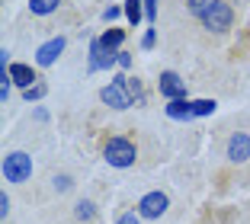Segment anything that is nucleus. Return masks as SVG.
I'll return each instance as SVG.
<instances>
[{"label":"nucleus","instance_id":"39448f33","mask_svg":"<svg viewBox=\"0 0 250 224\" xmlns=\"http://www.w3.org/2000/svg\"><path fill=\"white\" fill-rule=\"evenodd\" d=\"M199 22H202V29H208V32H228L231 22H234V10H231V3L218 0Z\"/></svg>","mask_w":250,"mask_h":224},{"label":"nucleus","instance_id":"b1692460","mask_svg":"<svg viewBox=\"0 0 250 224\" xmlns=\"http://www.w3.org/2000/svg\"><path fill=\"white\" fill-rule=\"evenodd\" d=\"M154 42H157V32L154 29H147L145 36H141V48H154Z\"/></svg>","mask_w":250,"mask_h":224},{"label":"nucleus","instance_id":"f257e3e1","mask_svg":"<svg viewBox=\"0 0 250 224\" xmlns=\"http://www.w3.org/2000/svg\"><path fill=\"white\" fill-rule=\"evenodd\" d=\"M103 160L109 166H116V170H128V166H135V160H138V144L125 135H112L103 144Z\"/></svg>","mask_w":250,"mask_h":224},{"label":"nucleus","instance_id":"4be33fe9","mask_svg":"<svg viewBox=\"0 0 250 224\" xmlns=\"http://www.w3.org/2000/svg\"><path fill=\"white\" fill-rule=\"evenodd\" d=\"M122 13H125V7H106V10H103V20L112 22V20H119Z\"/></svg>","mask_w":250,"mask_h":224},{"label":"nucleus","instance_id":"412c9836","mask_svg":"<svg viewBox=\"0 0 250 224\" xmlns=\"http://www.w3.org/2000/svg\"><path fill=\"white\" fill-rule=\"evenodd\" d=\"M157 3H161V0H145V20L147 22L157 20Z\"/></svg>","mask_w":250,"mask_h":224},{"label":"nucleus","instance_id":"1a4fd4ad","mask_svg":"<svg viewBox=\"0 0 250 224\" xmlns=\"http://www.w3.org/2000/svg\"><path fill=\"white\" fill-rule=\"evenodd\" d=\"M7 74H10V80H13V87H20V90H29V87H36L39 83V74L32 71L29 64H10L7 67Z\"/></svg>","mask_w":250,"mask_h":224},{"label":"nucleus","instance_id":"393cba45","mask_svg":"<svg viewBox=\"0 0 250 224\" xmlns=\"http://www.w3.org/2000/svg\"><path fill=\"white\" fill-rule=\"evenodd\" d=\"M119 67H122V71L132 67V55H128V51H119Z\"/></svg>","mask_w":250,"mask_h":224},{"label":"nucleus","instance_id":"f3484780","mask_svg":"<svg viewBox=\"0 0 250 224\" xmlns=\"http://www.w3.org/2000/svg\"><path fill=\"white\" fill-rule=\"evenodd\" d=\"M215 3H218V0H186V10H189L196 20H202V16H206Z\"/></svg>","mask_w":250,"mask_h":224},{"label":"nucleus","instance_id":"dca6fc26","mask_svg":"<svg viewBox=\"0 0 250 224\" xmlns=\"http://www.w3.org/2000/svg\"><path fill=\"white\" fill-rule=\"evenodd\" d=\"M125 20L132 26H138L145 20V0H125Z\"/></svg>","mask_w":250,"mask_h":224},{"label":"nucleus","instance_id":"aec40b11","mask_svg":"<svg viewBox=\"0 0 250 224\" xmlns=\"http://www.w3.org/2000/svg\"><path fill=\"white\" fill-rule=\"evenodd\" d=\"M116 224H141V215L135 208H128V211H122V215L116 218Z\"/></svg>","mask_w":250,"mask_h":224},{"label":"nucleus","instance_id":"423d86ee","mask_svg":"<svg viewBox=\"0 0 250 224\" xmlns=\"http://www.w3.org/2000/svg\"><path fill=\"white\" fill-rule=\"evenodd\" d=\"M157 93L164 96V100H186V80L180 77L177 71H161V77H157Z\"/></svg>","mask_w":250,"mask_h":224},{"label":"nucleus","instance_id":"6e6552de","mask_svg":"<svg viewBox=\"0 0 250 224\" xmlns=\"http://www.w3.org/2000/svg\"><path fill=\"white\" fill-rule=\"evenodd\" d=\"M225 157H228V163H247L250 160V135L247 131H234L225 141Z\"/></svg>","mask_w":250,"mask_h":224},{"label":"nucleus","instance_id":"4468645a","mask_svg":"<svg viewBox=\"0 0 250 224\" xmlns=\"http://www.w3.org/2000/svg\"><path fill=\"white\" fill-rule=\"evenodd\" d=\"M125 90H128V93H132L135 106H145V102H147V93H145V83H141L138 77H132V74H125Z\"/></svg>","mask_w":250,"mask_h":224},{"label":"nucleus","instance_id":"9b49d317","mask_svg":"<svg viewBox=\"0 0 250 224\" xmlns=\"http://www.w3.org/2000/svg\"><path fill=\"white\" fill-rule=\"evenodd\" d=\"M74 186H77V180H74V173H67V170H58V173L48 176V189H52L55 195H67V192H74Z\"/></svg>","mask_w":250,"mask_h":224},{"label":"nucleus","instance_id":"f8f14e48","mask_svg":"<svg viewBox=\"0 0 250 224\" xmlns=\"http://www.w3.org/2000/svg\"><path fill=\"white\" fill-rule=\"evenodd\" d=\"M164 112H167V119H177V122H189L192 116V100H170L167 106H164Z\"/></svg>","mask_w":250,"mask_h":224},{"label":"nucleus","instance_id":"7ed1b4c3","mask_svg":"<svg viewBox=\"0 0 250 224\" xmlns=\"http://www.w3.org/2000/svg\"><path fill=\"white\" fill-rule=\"evenodd\" d=\"M167 208H170V195L164 192V189L145 192L138 199V205H135V211L141 215V221H161V218L167 215Z\"/></svg>","mask_w":250,"mask_h":224},{"label":"nucleus","instance_id":"a211bd4d","mask_svg":"<svg viewBox=\"0 0 250 224\" xmlns=\"http://www.w3.org/2000/svg\"><path fill=\"white\" fill-rule=\"evenodd\" d=\"M215 112V100H192V116L202 119V116H212Z\"/></svg>","mask_w":250,"mask_h":224},{"label":"nucleus","instance_id":"2eb2a0df","mask_svg":"<svg viewBox=\"0 0 250 224\" xmlns=\"http://www.w3.org/2000/svg\"><path fill=\"white\" fill-rule=\"evenodd\" d=\"M61 7V0H29V13L32 16H52Z\"/></svg>","mask_w":250,"mask_h":224},{"label":"nucleus","instance_id":"ddd939ff","mask_svg":"<svg viewBox=\"0 0 250 224\" xmlns=\"http://www.w3.org/2000/svg\"><path fill=\"white\" fill-rule=\"evenodd\" d=\"M122 42H125V32L122 29H106L103 36H100L103 51H122Z\"/></svg>","mask_w":250,"mask_h":224},{"label":"nucleus","instance_id":"0eeeda50","mask_svg":"<svg viewBox=\"0 0 250 224\" xmlns=\"http://www.w3.org/2000/svg\"><path fill=\"white\" fill-rule=\"evenodd\" d=\"M64 48H67V39H64V36H52L48 42H42V45L36 48V64H39V67H52L55 61L64 55Z\"/></svg>","mask_w":250,"mask_h":224},{"label":"nucleus","instance_id":"6ab92c4d","mask_svg":"<svg viewBox=\"0 0 250 224\" xmlns=\"http://www.w3.org/2000/svg\"><path fill=\"white\" fill-rule=\"evenodd\" d=\"M45 93H48V83H42V80H39L36 87H29V90H22V100H26V102H39V100H42Z\"/></svg>","mask_w":250,"mask_h":224},{"label":"nucleus","instance_id":"f03ea898","mask_svg":"<svg viewBox=\"0 0 250 224\" xmlns=\"http://www.w3.org/2000/svg\"><path fill=\"white\" fill-rule=\"evenodd\" d=\"M3 180L22 186L32 180V157L26 151H7L3 154Z\"/></svg>","mask_w":250,"mask_h":224},{"label":"nucleus","instance_id":"9d476101","mask_svg":"<svg viewBox=\"0 0 250 224\" xmlns=\"http://www.w3.org/2000/svg\"><path fill=\"white\" fill-rule=\"evenodd\" d=\"M71 215H74V221H77V224H93L96 215H100V208H96L93 199H87V195H83V199H77V202H74Z\"/></svg>","mask_w":250,"mask_h":224},{"label":"nucleus","instance_id":"20e7f679","mask_svg":"<svg viewBox=\"0 0 250 224\" xmlns=\"http://www.w3.org/2000/svg\"><path fill=\"white\" fill-rule=\"evenodd\" d=\"M100 100L106 102V106H112V109H132L135 106V100H132V93L125 90V74H112V80L106 83L103 90H100Z\"/></svg>","mask_w":250,"mask_h":224},{"label":"nucleus","instance_id":"5701e85b","mask_svg":"<svg viewBox=\"0 0 250 224\" xmlns=\"http://www.w3.org/2000/svg\"><path fill=\"white\" fill-rule=\"evenodd\" d=\"M10 208H13V202H10V195H7V189H3V195H0V215H3V221H7Z\"/></svg>","mask_w":250,"mask_h":224}]
</instances>
